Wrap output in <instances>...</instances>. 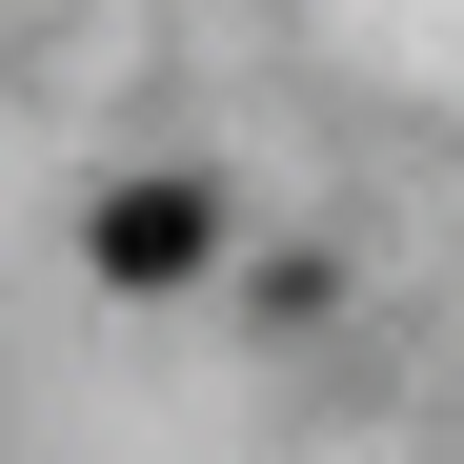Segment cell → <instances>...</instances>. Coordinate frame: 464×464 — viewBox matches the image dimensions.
Wrapping results in <instances>:
<instances>
[{
  "mask_svg": "<svg viewBox=\"0 0 464 464\" xmlns=\"http://www.w3.org/2000/svg\"><path fill=\"white\" fill-rule=\"evenodd\" d=\"M202 243H222L202 182H121V202H102V283H202Z\"/></svg>",
  "mask_w": 464,
  "mask_h": 464,
  "instance_id": "obj_1",
  "label": "cell"
}]
</instances>
